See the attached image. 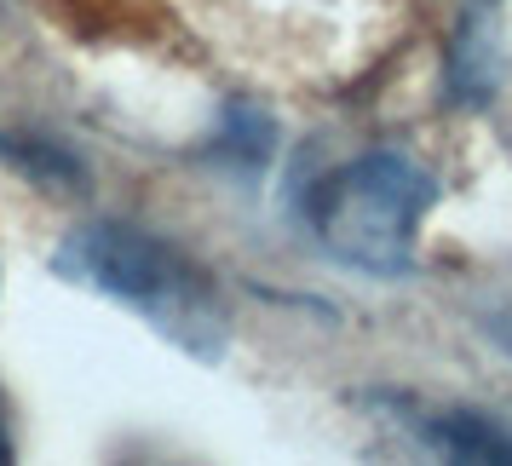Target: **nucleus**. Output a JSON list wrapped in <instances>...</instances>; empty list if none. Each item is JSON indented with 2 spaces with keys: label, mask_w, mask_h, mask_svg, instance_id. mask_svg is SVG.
Returning <instances> with one entry per match:
<instances>
[{
  "label": "nucleus",
  "mask_w": 512,
  "mask_h": 466,
  "mask_svg": "<svg viewBox=\"0 0 512 466\" xmlns=\"http://www.w3.org/2000/svg\"><path fill=\"white\" fill-rule=\"evenodd\" d=\"M52 271L75 288H98V294L121 300L127 311H139L162 340H173L179 351L202 357V363L225 357L231 317H225L219 288L196 259H185L162 236L98 219V225H81V231L64 236Z\"/></svg>",
  "instance_id": "f257e3e1"
},
{
  "label": "nucleus",
  "mask_w": 512,
  "mask_h": 466,
  "mask_svg": "<svg viewBox=\"0 0 512 466\" xmlns=\"http://www.w3.org/2000/svg\"><path fill=\"white\" fill-rule=\"evenodd\" d=\"M438 202V179L403 150H363L357 162L317 179L305 219L334 259L374 277H403L415 265V231Z\"/></svg>",
  "instance_id": "f03ea898"
},
{
  "label": "nucleus",
  "mask_w": 512,
  "mask_h": 466,
  "mask_svg": "<svg viewBox=\"0 0 512 466\" xmlns=\"http://www.w3.org/2000/svg\"><path fill=\"white\" fill-rule=\"evenodd\" d=\"M403 426H415V438H426L438 455H455V461H489L501 466L512 461V432L495 426L478 409H409V403H386Z\"/></svg>",
  "instance_id": "7ed1b4c3"
},
{
  "label": "nucleus",
  "mask_w": 512,
  "mask_h": 466,
  "mask_svg": "<svg viewBox=\"0 0 512 466\" xmlns=\"http://www.w3.org/2000/svg\"><path fill=\"white\" fill-rule=\"evenodd\" d=\"M271 121L254 116V110H225V121H219V150L231 156L236 167H259L265 156H271Z\"/></svg>",
  "instance_id": "20e7f679"
},
{
  "label": "nucleus",
  "mask_w": 512,
  "mask_h": 466,
  "mask_svg": "<svg viewBox=\"0 0 512 466\" xmlns=\"http://www.w3.org/2000/svg\"><path fill=\"white\" fill-rule=\"evenodd\" d=\"M0 150L12 156V162L24 167L29 179H52V185H81V167L64 156V150H52V144H35V139H12V133H0Z\"/></svg>",
  "instance_id": "39448f33"
},
{
  "label": "nucleus",
  "mask_w": 512,
  "mask_h": 466,
  "mask_svg": "<svg viewBox=\"0 0 512 466\" xmlns=\"http://www.w3.org/2000/svg\"><path fill=\"white\" fill-rule=\"evenodd\" d=\"M12 461V438H6V415H0V466Z\"/></svg>",
  "instance_id": "423d86ee"
}]
</instances>
